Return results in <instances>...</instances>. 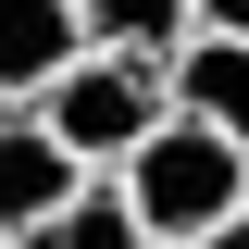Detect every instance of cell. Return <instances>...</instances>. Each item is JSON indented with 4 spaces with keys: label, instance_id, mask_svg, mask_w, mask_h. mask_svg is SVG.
I'll list each match as a JSON object with an SVG mask.
<instances>
[{
    "label": "cell",
    "instance_id": "6da1fadb",
    "mask_svg": "<svg viewBox=\"0 0 249 249\" xmlns=\"http://www.w3.org/2000/svg\"><path fill=\"white\" fill-rule=\"evenodd\" d=\"M100 187H112L124 212H137V237H150V249H199V237H212V224L249 199V150L175 112V124L150 137V150L124 162V175H100Z\"/></svg>",
    "mask_w": 249,
    "mask_h": 249
},
{
    "label": "cell",
    "instance_id": "7a4b0ae2",
    "mask_svg": "<svg viewBox=\"0 0 249 249\" xmlns=\"http://www.w3.org/2000/svg\"><path fill=\"white\" fill-rule=\"evenodd\" d=\"M37 124H50L88 175H124V162L175 124V75L137 62V50H75V62H62V88L37 100Z\"/></svg>",
    "mask_w": 249,
    "mask_h": 249
},
{
    "label": "cell",
    "instance_id": "3957f363",
    "mask_svg": "<svg viewBox=\"0 0 249 249\" xmlns=\"http://www.w3.org/2000/svg\"><path fill=\"white\" fill-rule=\"evenodd\" d=\"M88 187H100V175L62 150L37 112H0V237H37V224H62Z\"/></svg>",
    "mask_w": 249,
    "mask_h": 249
},
{
    "label": "cell",
    "instance_id": "277c9868",
    "mask_svg": "<svg viewBox=\"0 0 249 249\" xmlns=\"http://www.w3.org/2000/svg\"><path fill=\"white\" fill-rule=\"evenodd\" d=\"M75 50H88L75 0H0V112H37Z\"/></svg>",
    "mask_w": 249,
    "mask_h": 249
},
{
    "label": "cell",
    "instance_id": "5b68a950",
    "mask_svg": "<svg viewBox=\"0 0 249 249\" xmlns=\"http://www.w3.org/2000/svg\"><path fill=\"white\" fill-rule=\"evenodd\" d=\"M162 75H175V112L187 124H212V137L249 150V37H187Z\"/></svg>",
    "mask_w": 249,
    "mask_h": 249
},
{
    "label": "cell",
    "instance_id": "8992f818",
    "mask_svg": "<svg viewBox=\"0 0 249 249\" xmlns=\"http://www.w3.org/2000/svg\"><path fill=\"white\" fill-rule=\"evenodd\" d=\"M88 50H137V62H175L187 50V0H75Z\"/></svg>",
    "mask_w": 249,
    "mask_h": 249
},
{
    "label": "cell",
    "instance_id": "52a82bcc",
    "mask_svg": "<svg viewBox=\"0 0 249 249\" xmlns=\"http://www.w3.org/2000/svg\"><path fill=\"white\" fill-rule=\"evenodd\" d=\"M13 249H150V237H137V212H124L112 187H88L62 224H37V237H13Z\"/></svg>",
    "mask_w": 249,
    "mask_h": 249
},
{
    "label": "cell",
    "instance_id": "ba28073f",
    "mask_svg": "<svg viewBox=\"0 0 249 249\" xmlns=\"http://www.w3.org/2000/svg\"><path fill=\"white\" fill-rule=\"evenodd\" d=\"M187 37H249V0H187Z\"/></svg>",
    "mask_w": 249,
    "mask_h": 249
},
{
    "label": "cell",
    "instance_id": "9c48e42d",
    "mask_svg": "<svg viewBox=\"0 0 249 249\" xmlns=\"http://www.w3.org/2000/svg\"><path fill=\"white\" fill-rule=\"evenodd\" d=\"M199 249H249V199H237V212H224V224H212Z\"/></svg>",
    "mask_w": 249,
    "mask_h": 249
},
{
    "label": "cell",
    "instance_id": "30bf717a",
    "mask_svg": "<svg viewBox=\"0 0 249 249\" xmlns=\"http://www.w3.org/2000/svg\"><path fill=\"white\" fill-rule=\"evenodd\" d=\"M0 249H13V237H0Z\"/></svg>",
    "mask_w": 249,
    "mask_h": 249
}]
</instances>
